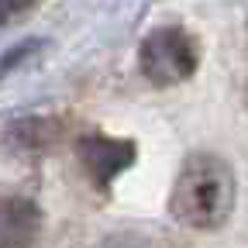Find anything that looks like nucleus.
<instances>
[{"instance_id":"3","label":"nucleus","mask_w":248,"mask_h":248,"mask_svg":"<svg viewBox=\"0 0 248 248\" xmlns=\"http://www.w3.org/2000/svg\"><path fill=\"white\" fill-rule=\"evenodd\" d=\"M76 155H79L86 176L97 186H107L110 179H117L135 162V145L107 138V135H86V138L76 141Z\"/></svg>"},{"instance_id":"1","label":"nucleus","mask_w":248,"mask_h":248,"mask_svg":"<svg viewBox=\"0 0 248 248\" xmlns=\"http://www.w3.org/2000/svg\"><path fill=\"white\" fill-rule=\"evenodd\" d=\"M238 200V179L228 159L214 152L186 155L176 183L169 190V214L172 221L193 231H221Z\"/></svg>"},{"instance_id":"4","label":"nucleus","mask_w":248,"mask_h":248,"mask_svg":"<svg viewBox=\"0 0 248 248\" xmlns=\"http://www.w3.org/2000/svg\"><path fill=\"white\" fill-rule=\"evenodd\" d=\"M42 228V210L28 197H7L0 207V238L4 245H24Z\"/></svg>"},{"instance_id":"6","label":"nucleus","mask_w":248,"mask_h":248,"mask_svg":"<svg viewBox=\"0 0 248 248\" xmlns=\"http://www.w3.org/2000/svg\"><path fill=\"white\" fill-rule=\"evenodd\" d=\"M42 48H45V42H24V45L7 48V52H4V66H0V69H4V76H11L17 66H24L28 59H35Z\"/></svg>"},{"instance_id":"2","label":"nucleus","mask_w":248,"mask_h":248,"mask_svg":"<svg viewBox=\"0 0 248 248\" xmlns=\"http://www.w3.org/2000/svg\"><path fill=\"white\" fill-rule=\"evenodd\" d=\"M200 66V45L186 28L166 24L155 28L138 45V69L152 86H176L186 83Z\"/></svg>"},{"instance_id":"5","label":"nucleus","mask_w":248,"mask_h":248,"mask_svg":"<svg viewBox=\"0 0 248 248\" xmlns=\"http://www.w3.org/2000/svg\"><path fill=\"white\" fill-rule=\"evenodd\" d=\"M11 131H21V145H28V148H42V145H48L55 138L52 121H45V117H28V121L14 124Z\"/></svg>"}]
</instances>
